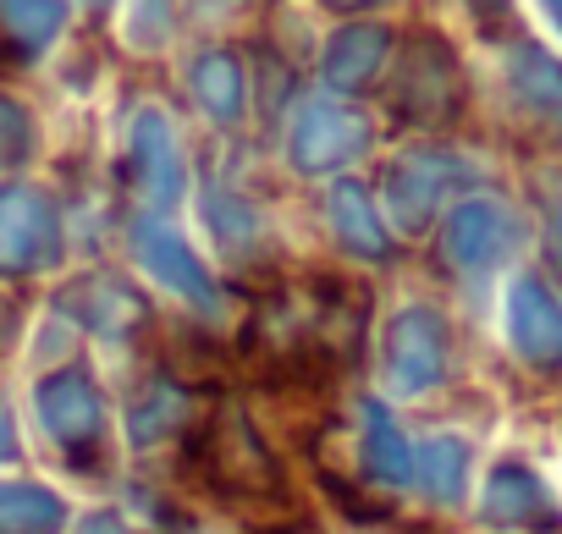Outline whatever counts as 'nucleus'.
Instances as JSON below:
<instances>
[{"instance_id": "a878e982", "label": "nucleus", "mask_w": 562, "mask_h": 534, "mask_svg": "<svg viewBox=\"0 0 562 534\" xmlns=\"http://www.w3.org/2000/svg\"><path fill=\"white\" fill-rule=\"evenodd\" d=\"M171 0H127V18H122V34L138 45V50H160L171 39Z\"/></svg>"}, {"instance_id": "4468645a", "label": "nucleus", "mask_w": 562, "mask_h": 534, "mask_svg": "<svg viewBox=\"0 0 562 534\" xmlns=\"http://www.w3.org/2000/svg\"><path fill=\"white\" fill-rule=\"evenodd\" d=\"M193 391L188 380L166 364V370H149L133 397H127V446L133 452H155V446H171L182 441V430L193 424Z\"/></svg>"}, {"instance_id": "412c9836", "label": "nucleus", "mask_w": 562, "mask_h": 534, "mask_svg": "<svg viewBox=\"0 0 562 534\" xmlns=\"http://www.w3.org/2000/svg\"><path fill=\"white\" fill-rule=\"evenodd\" d=\"M502 72H507V94L518 100L524 116L562 127V61L551 50H540L535 39H513Z\"/></svg>"}, {"instance_id": "9d476101", "label": "nucleus", "mask_w": 562, "mask_h": 534, "mask_svg": "<svg viewBox=\"0 0 562 534\" xmlns=\"http://www.w3.org/2000/svg\"><path fill=\"white\" fill-rule=\"evenodd\" d=\"M452 375V326L436 304H403L381 326V386L392 397H430Z\"/></svg>"}, {"instance_id": "6ab92c4d", "label": "nucleus", "mask_w": 562, "mask_h": 534, "mask_svg": "<svg viewBox=\"0 0 562 534\" xmlns=\"http://www.w3.org/2000/svg\"><path fill=\"white\" fill-rule=\"evenodd\" d=\"M199 204H204V226H210V242H215L221 259H232V264L259 259V248H265V237H270V220H265V209H259L243 188L210 182Z\"/></svg>"}, {"instance_id": "9b49d317", "label": "nucleus", "mask_w": 562, "mask_h": 534, "mask_svg": "<svg viewBox=\"0 0 562 534\" xmlns=\"http://www.w3.org/2000/svg\"><path fill=\"white\" fill-rule=\"evenodd\" d=\"M524 242V215L496 193H463L441 215V259L458 276H491Z\"/></svg>"}, {"instance_id": "f3484780", "label": "nucleus", "mask_w": 562, "mask_h": 534, "mask_svg": "<svg viewBox=\"0 0 562 534\" xmlns=\"http://www.w3.org/2000/svg\"><path fill=\"white\" fill-rule=\"evenodd\" d=\"M326 215H331V237L348 259H364V264H386L397 253V237L375 204V193L359 182V177H337L331 193H326Z\"/></svg>"}, {"instance_id": "dca6fc26", "label": "nucleus", "mask_w": 562, "mask_h": 534, "mask_svg": "<svg viewBox=\"0 0 562 534\" xmlns=\"http://www.w3.org/2000/svg\"><path fill=\"white\" fill-rule=\"evenodd\" d=\"M480 523H485V529H557L562 518H557V501H551L546 479H540L529 463L507 457V463H496V468L485 474Z\"/></svg>"}, {"instance_id": "a211bd4d", "label": "nucleus", "mask_w": 562, "mask_h": 534, "mask_svg": "<svg viewBox=\"0 0 562 534\" xmlns=\"http://www.w3.org/2000/svg\"><path fill=\"white\" fill-rule=\"evenodd\" d=\"M359 474L364 485H381V490H397V485H414V441L408 430L392 419V408L381 397H364L359 402Z\"/></svg>"}, {"instance_id": "ddd939ff", "label": "nucleus", "mask_w": 562, "mask_h": 534, "mask_svg": "<svg viewBox=\"0 0 562 534\" xmlns=\"http://www.w3.org/2000/svg\"><path fill=\"white\" fill-rule=\"evenodd\" d=\"M392 50H397V34L386 23H342L321 50V83L337 100H353L386 78Z\"/></svg>"}, {"instance_id": "2f4dec72", "label": "nucleus", "mask_w": 562, "mask_h": 534, "mask_svg": "<svg viewBox=\"0 0 562 534\" xmlns=\"http://www.w3.org/2000/svg\"><path fill=\"white\" fill-rule=\"evenodd\" d=\"M540 7H546V18L557 23V34H562V0H540Z\"/></svg>"}, {"instance_id": "393cba45", "label": "nucleus", "mask_w": 562, "mask_h": 534, "mask_svg": "<svg viewBox=\"0 0 562 534\" xmlns=\"http://www.w3.org/2000/svg\"><path fill=\"white\" fill-rule=\"evenodd\" d=\"M34 149H40V127H34L29 105L0 94V166H23Z\"/></svg>"}, {"instance_id": "5701e85b", "label": "nucleus", "mask_w": 562, "mask_h": 534, "mask_svg": "<svg viewBox=\"0 0 562 534\" xmlns=\"http://www.w3.org/2000/svg\"><path fill=\"white\" fill-rule=\"evenodd\" d=\"M469 463H474V452L452 430H436L414 446V479L436 507H458L469 496Z\"/></svg>"}, {"instance_id": "7c9ffc66", "label": "nucleus", "mask_w": 562, "mask_h": 534, "mask_svg": "<svg viewBox=\"0 0 562 534\" xmlns=\"http://www.w3.org/2000/svg\"><path fill=\"white\" fill-rule=\"evenodd\" d=\"M331 12H375V7H386V0H326Z\"/></svg>"}, {"instance_id": "4be33fe9", "label": "nucleus", "mask_w": 562, "mask_h": 534, "mask_svg": "<svg viewBox=\"0 0 562 534\" xmlns=\"http://www.w3.org/2000/svg\"><path fill=\"white\" fill-rule=\"evenodd\" d=\"M72 0H0V50L7 61H40L61 45Z\"/></svg>"}, {"instance_id": "c756f323", "label": "nucleus", "mask_w": 562, "mask_h": 534, "mask_svg": "<svg viewBox=\"0 0 562 534\" xmlns=\"http://www.w3.org/2000/svg\"><path fill=\"white\" fill-rule=\"evenodd\" d=\"M78 534H144V529H133V523L116 518V512H89V518L78 523Z\"/></svg>"}, {"instance_id": "1a4fd4ad", "label": "nucleus", "mask_w": 562, "mask_h": 534, "mask_svg": "<svg viewBox=\"0 0 562 534\" xmlns=\"http://www.w3.org/2000/svg\"><path fill=\"white\" fill-rule=\"evenodd\" d=\"M370 144H375V127L353 100L310 94V100H293L288 111V166L299 177H348V166H359Z\"/></svg>"}, {"instance_id": "bb28decb", "label": "nucleus", "mask_w": 562, "mask_h": 534, "mask_svg": "<svg viewBox=\"0 0 562 534\" xmlns=\"http://www.w3.org/2000/svg\"><path fill=\"white\" fill-rule=\"evenodd\" d=\"M540 209H546V253L562 276V177H546L540 182Z\"/></svg>"}, {"instance_id": "72a5a7b5", "label": "nucleus", "mask_w": 562, "mask_h": 534, "mask_svg": "<svg viewBox=\"0 0 562 534\" xmlns=\"http://www.w3.org/2000/svg\"><path fill=\"white\" fill-rule=\"evenodd\" d=\"M89 7H111V0H89Z\"/></svg>"}, {"instance_id": "f257e3e1", "label": "nucleus", "mask_w": 562, "mask_h": 534, "mask_svg": "<svg viewBox=\"0 0 562 534\" xmlns=\"http://www.w3.org/2000/svg\"><path fill=\"white\" fill-rule=\"evenodd\" d=\"M364 342V293L348 276H293L254 298L232 364L270 397H326Z\"/></svg>"}, {"instance_id": "aec40b11", "label": "nucleus", "mask_w": 562, "mask_h": 534, "mask_svg": "<svg viewBox=\"0 0 562 534\" xmlns=\"http://www.w3.org/2000/svg\"><path fill=\"white\" fill-rule=\"evenodd\" d=\"M188 94H193V105L204 111V122L237 127V122L248 116V72H243L237 50H226V45L199 50L193 67H188Z\"/></svg>"}, {"instance_id": "0eeeda50", "label": "nucleus", "mask_w": 562, "mask_h": 534, "mask_svg": "<svg viewBox=\"0 0 562 534\" xmlns=\"http://www.w3.org/2000/svg\"><path fill=\"white\" fill-rule=\"evenodd\" d=\"M67 259V215L50 188L7 177L0 182V282H29L61 271Z\"/></svg>"}, {"instance_id": "39448f33", "label": "nucleus", "mask_w": 562, "mask_h": 534, "mask_svg": "<svg viewBox=\"0 0 562 534\" xmlns=\"http://www.w3.org/2000/svg\"><path fill=\"white\" fill-rule=\"evenodd\" d=\"M122 182L144 215H171L188 193V149L166 105L138 100L122 122Z\"/></svg>"}, {"instance_id": "2eb2a0df", "label": "nucleus", "mask_w": 562, "mask_h": 534, "mask_svg": "<svg viewBox=\"0 0 562 534\" xmlns=\"http://www.w3.org/2000/svg\"><path fill=\"white\" fill-rule=\"evenodd\" d=\"M507 342L524 364L562 370V298L546 276H518L507 287Z\"/></svg>"}, {"instance_id": "6e6552de", "label": "nucleus", "mask_w": 562, "mask_h": 534, "mask_svg": "<svg viewBox=\"0 0 562 534\" xmlns=\"http://www.w3.org/2000/svg\"><path fill=\"white\" fill-rule=\"evenodd\" d=\"M122 242H127L133 264H138V271H144L171 304H188V309L204 315V320L221 315V282H215V271H210V259L171 226V215H144V209L127 215Z\"/></svg>"}, {"instance_id": "423d86ee", "label": "nucleus", "mask_w": 562, "mask_h": 534, "mask_svg": "<svg viewBox=\"0 0 562 534\" xmlns=\"http://www.w3.org/2000/svg\"><path fill=\"white\" fill-rule=\"evenodd\" d=\"M474 160L447 149V144H414L403 155H392L386 177H381V215L397 231H425L436 215H447L452 193H463L474 182Z\"/></svg>"}, {"instance_id": "cd10ccee", "label": "nucleus", "mask_w": 562, "mask_h": 534, "mask_svg": "<svg viewBox=\"0 0 562 534\" xmlns=\"http://www.w3.org/2000/svg\"><path fill=\"white\" fill-rule=\"evenodd\" d=\"M463 12H469V18H474V29H480V34H491V39L513 34V23H518L513 0H463Z\"/></svg>"}, {"instance_id": "7ed1b4c3", "label": "nucleus", "mask_w": 562, "mask_h": 534, "mask_svg": "<svg viewBox=\"0 0 562 534\" xmlns=\"http://www.w3.org/2000/svg\"><path fill=\"white\" fill-rule=\"evenodd\" d=\"M463 100H469L463 61L436 29H419L392 50V61H386V111L403 127H425V133L452 127L463 116Z\"/></svg>"}, {"instance_id": "20e7f679", "label": "nucleus", "mask_w": 562, "mask_h": 534, "mask_svg": "<svg viewBox=\"0 0 562 534\" xmlns=\"http://www.w3.org/2000/svg\"><path fill=\"white\" fill-rule=\"evenodd\" d=\"M34 419L72 468L100 463L111 446V397L83 359H61L34 380Z\"/></svg>"}, {"instance_id": "c85d7f7f", "label": "nucleus", "mask_w": 562, "mask_h": 534, "mask_svg": "<svg viewBox=\"0 0 562 534\" xmlns=\"http://www.w3.org/2000/svg\"><path fill=\"white\" fill-rule=\"evenodd\" d=\"M18 457H23V441H18V419H12L7 397H0V468H7V463H18Z\"/></svg>"}, {"instance_id": "b1692460", "label": "nucleus", "mask_w": 562, "mask_h": 534, "mask_svg": "<svg viewBox=\"0 0 562 534\" xmlns=\"http://www.w3.org/2000/svg\"><path fill=\"white\" fill-rule=\"evenodd\" d=\"M72 507L56 485L40 479H0V534H61Z\"/></svg>"}, {"instance_id": "f8f14e48", "label": "nucleus", "mask_w": 562, "mask_h": 534, "mask_svg": "<svg viewBox=\"0 0 562 534\" xmlns=\"http://www.w3.org/2000/svg\"><path fill=\"white\" fill-rule=\"evenodd\" d=\"M56 304H61V315H67L78 331H89V337H100V342H127V337L149 331V320H155L149 298H144L127 276H116V271H89V276H78Z\"/></svg>"}, {"instance_id": "473e14b6", "label": "nucleus", "mask_w": 562, "mask_h": 534, "mask_svg": "<svg viewBox=\"0 0 562 534\" xmlns=\"http://www.w3.org/2000/svg\"><path fill=\"white\" fill-rule=\"evenodd\" d=\"M204 7H243V0H204Z\"/></svg>"}, {"instance_id": "f03ea898", "label": "nucleus", "mask_w": 562, "mask_h": 534, "mask_svg": "<svg viewBox=\"0 0 562 534\" xmlns=\"http://www.w3.org/2000/svg\"><path fill=\"white\" fill-rule=\"evenodd\" d=\"M177 468L188 485H199L210 501H221L226 512L248 518L265 534L310 523L299 512L288 468H281V457L270 452V441L259 435V424L243 402H221L204 419H193L177 441Z\"/></svg>"}]
</instances>
